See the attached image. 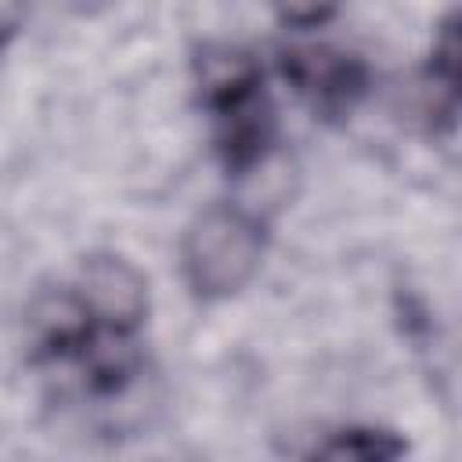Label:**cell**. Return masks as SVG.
I'll return each instance as SVG.
<instances>
[{
	"label": "cell",
	"instance_id": "5b68a950",
	"mask_svg": "<svg viewBox=\"0 0 462 462\" xmlns=\"http://www.w3.org/2000/svg\"><path fill=\"white\" fill-rule=\"evenodd\" d=\"M11 36H14V22H11V18H4V14H0V51H4V43H7V40H11Z\"/></svg>",
	"mask_w": 462,
	"mask_h": 462
},
{
	"label": "cell",
	"instance_id": "6da1fadb",
	"mask_svg": "<svg viewBox=\"0 0 462 462\" xmlns=\"http://www.w3.org/2000/svg\"><path fill=\"white\" fill-rule=\"evenodd\" d=\"M199 79L224 170L249 173L256 162H263L274 141V108L263 90L260 65L238 47H220L202 58Z\"/></svg>",
	"mask_w": 462,
	"mask_h": 462
},
{
	"label": "cell",
	"instance_id": "7a4b0ae2",
	"mask_svg": "<svg viewBox=\"0 0 462 462\" xmlns=\"http://www.w3.org/2000/svg\"><path fill=\"white\" fill-rule=\"evenodd\" d=\"M263 224L231 202L202 209L180 242V267L195 296L224 300L238 292L260 267Z\"/></svg>",
	"mask_w": 462,
	"mask_h": 462
},
{
	"label": "cell",
	"instance_id": "3957f363",
	"mask_svg": "<svg viewBox=\"0 0 462 462\" xmlns=\"http://www.w3.org/2000/svg\"><path fill=\"white\" fill-rule=\"evenodd\" d=\"M282 76L321 119H343L368 90V65L339 47H289L282 51Z\"/></svg>",
	"mask_w": 462,
	"mask_h": 462
},
{
	"label": "cell",
	"instance_id": "277c9868",
	"mask_svg": "<svg viewBox=\"0 0 462 462\" xmlns=\"http://www.w3.org/2000/svg\"><path fill=\"white\" fill-rule=\"evenodd\" d=\"M401 458H404V440L375 426L339 430L325 437L310 455V462H401Z\"/></svg>",
	"mask_w": 462,
	"mask_h": 462
}]
</instances>
